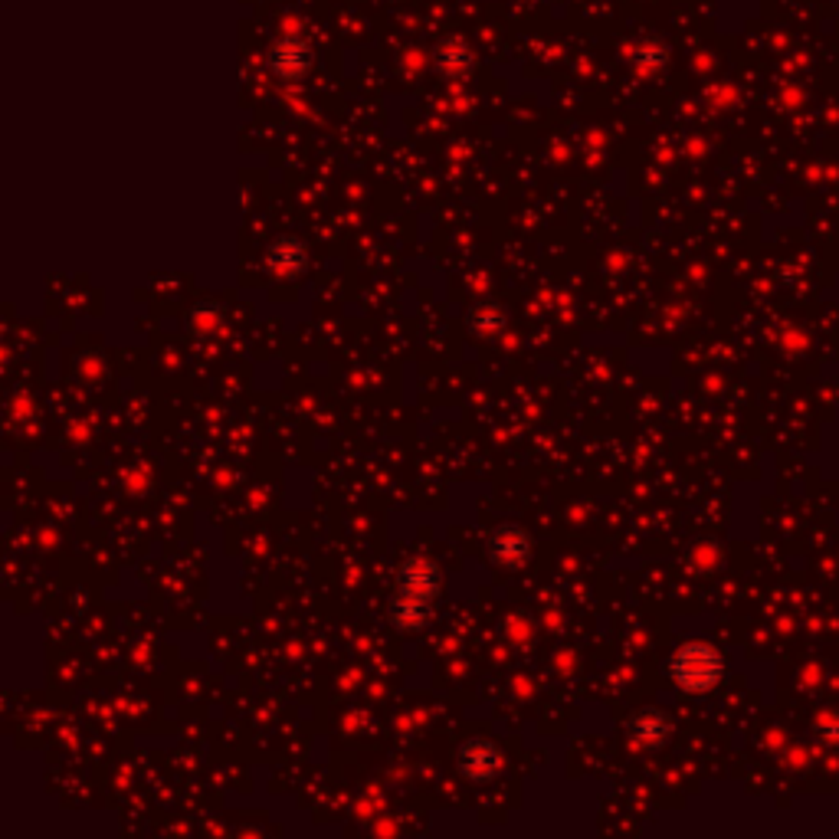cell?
Listing matches in <instances>:
<instances>
[{
  "instance_id": "3",
  "label": "cell",
  "mask_w": 839,
  "mask_h": 839,
  "mask_svg": "<svg viewBox=\"0 0 839 839\" xmlns=\"http://www.w3.org/2000/svg\"><path fill=\"white\" fill-rule=\"evenodd\" d=\"M459 771H463L469 781H492V777L502 771V751L495 748L489 738L466 741L463 748H459Z\"/></svg>"
},
{
  "instance_id": "2",
  "label": "cell",
  "mask_w": 839,
  "mask_h": 839,
  "mask_svg": "<svg viewBox=\"0 0 839 839\" xmlns=\"http://www.w3.org/2000/svg\"><path fill=\"white\" fill-rule=\"evenodd\" d=\"M725 676V659L712 643H685L669 659V679L682 692H712Z\"/></svg>"
},
{
  "instance_id": "4",
  "label": "cell",
  "mask_w": 839,
  "mask_h": 839,
  "mask_svg": "<svg viewBox=\"0 0 839 839\" xmlns=\"http://www.w3.org/2000/svg\"><path fill=\"white\" fill-rule=\"evenodd\" d=\"M531 551V541L522 528L515 525H505L499 531H492L489 538V558L499 561V564H522Z\"/></svg>"
},
{
  "instance_id": "8",
  "label": "cell",
  "mask_w": 839,
  "mask_h": 839,
  "mask_svg": "<svg viewBox=\"0 0 839 839\" xmlns=\"http://www.w3.org/2000/svg\"><path fill=\"white\" fill-rule=\"evenodd\" d=\"M817 735L826 744H839V712H826L817 718Z\"/></svg>"
},
{
  "instance_id": "7",
  "label": "cell",
  "mask_w": 839,
  "mask_h": 839,
  "mask_svg": "<svg viewBox=\"0 0 839 839\" xmlns=\"http://www.w3.org/2000/svg\"><path fill=\"white\" fill-rule=\"evenodd\" d=\"M469 325L476 328V332L489 335V332H499V328L505 325V315L499 309H482V312H476L469 318Z\"/></svg>"
},
{
  "instance_id": "6",
  "label": "cell",
  "mask_w": 839,
  "mask_h": 839,
  "mask_svg": "<svg viewBox=\"0 0 839 839\" xmlns=\"http://www.w3.org/2000/svg\"><path fill=\"white\" fill-rule=\"evenodd\" d=\"M269 263H273L276 273L282 276H295L305 269V246L295 236H279V240L269 246Z\"/></svg>"
},
{
  "instance_id": "5",
  "label": "cell",
  "mask_w": 839,
  "mask_h": 839,
  "mask_svg": "<svg viewBox=\"0 0 839 839\" xmlns=\"http://www.w3.org/2000/svg\"><path fill=\"white\" fill-rule=\"evenodd\" d=\"M633 731V741L640 744H663L672 735V718L666 712H659V708H646L630 722Z\"/></svg>"
},
{
  "instance_id": "1",
  "label": "cell",
  "mask_w": 839,
  "mask_h": 839,
  "mask_svg": "<svg viewBox=\"0 0 839 839\" xmlns=\"http://www.w3.org/2000/svg\"><path fill=\"white\" fill-rule=\"evenodd\" d=\"M436 594H440V571H436V564L430 558H410L400 567V587L391 607V620L397 626H404V630L420 626L427 620Z\"/></svg>"
}]
</instances>
